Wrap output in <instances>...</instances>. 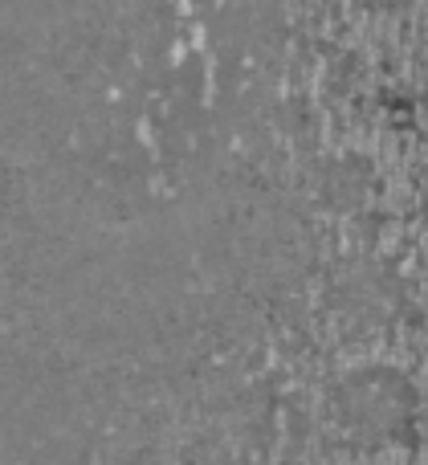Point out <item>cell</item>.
I'll return each mask as SVG.
<instances>
[{"label":"cell","instance_id":"2","mask_svg":"<svg viewBox=\"0 0 428 465\" xmlns=\"http://www.w3.org/2000/svg\"><path fill=\"white\" fill-rule=\"evenodd\" d=\"M188 41H184V37H171V46H167V53H171V62H184V57H188Z\"/></svg>","mask_w":428,"mask_h":465},{"label":"cell","instance_id":"1","mask_svg":"<svg viewBox=\"0 0 428 465\" xmlns=\"http://www.w3.org/2000/svg\"><path fill=\"white\" fill-rule=\"evenodd\" d=\"M188 46L192 49H204V53H208V29H204V21H196V25H188Z\"/></svg>","mask_w":428,"mask_h":465},{"label":"cell","instance_id":"3","mask_svg":"<svg viewBox=\"0 0 428 465\" xmlns=\"http://www.w3.org/2000/svg\"><path fill=\"white\" fill-rule=\"evenodd\" d=\"M135 127H139V139L147 143V147H151V151H155V131H151V118H139V123H135Z\"/></svg>","mask_w":428,"mask_h":465}]
</instances>
